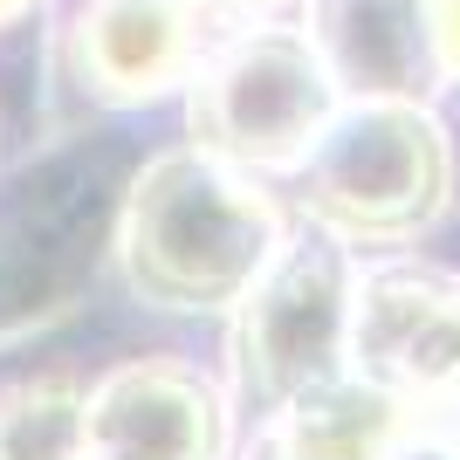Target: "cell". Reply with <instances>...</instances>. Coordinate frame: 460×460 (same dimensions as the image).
Returning a JSON list of instances; mask_svg holds the SVG:
<instances>
[{"instance_id":"obj_5","label":"cell","mask_w":460,"mask_h":460,"mask_svg":"<svg viewBox=\"0 0 460 460\" xmlns=\"http://www.w3.org/2000/svg\"><path fill=\"white\" fill-rule=\"evenodd\" d=\"M83 41H90V62L103 76V90L137 96V90H158L165 76H179L186 14L172 0H103Z\"/></svg>"},{"instance_id":"obj_9","label":"cell","mask_w":460,"mask_h":460,"mask_svg":"<svg viewBox=\"0 0 460 460\" xmlns=\"http://www.w3.org/2000/svg\"><path fill=\"white\" fill-rule=\"evenodd\" d=\"M412 460H454V454H412Z\"/></svg>"},{"instance_id":"obj_2","label":"cell","mask_w":460,"mask_h":460,"mask_svg":"<svg viewBox=\"0 0 460 460\" xmlns=\"http://www.w3.org/2000/svg\"><path fill=\"white\" fill-rule=\"evenodd\" d=\"M199 117H207L213 145H227L241 158H261V165L303 158V145H316L309 131L323 124V69L309 56V41H288V35L248 41L207 83Z\"/></svg>"},{"instance_id":"obj_1","label":"cell","mask_w":460,"mask_h":460,"mask_svg":"<svg viewBox=\"0 0 460 460\" xmlns=\"http://www.w3.org/2000/svg\"><path fill=\"white\" fill-rule=\"evenodd\" d=\"M269 248V207L234 179L165 158L137 186V282H152L172 303H220L261 269Z\"/></svg>"},{"instance_id":"obj_4","label":"cell","mask_w":460,"mask_h":460,"mask_svg":"<svg viewBox=\"0 0 460 460\" xmlns=\"http://www.w3.org/2000/svg\"><path fill=\"white\" fill-rule=\"evenodd\" d=\"M90 460H207L213 454V405L172 371H124L83 420Z\"/></svg>"},{"instance_id":"obj_7","label":"cell","mask_w":460,"mask_h":460,"mask_svg":"<svg viewBox=\"0 0 460 460\" xmlns=\"http://www.w3.org/2000/svg\"><path fill=\"white\" fill-rule=\"evenodd\" d=\"M433 7V41H440L447 69H460V0H426Z\"/></svg>"},{"instance_id":"obj_3","label":"cell","mask_w":460,"mask_h":460,"mask_svg":"<svg viewBox=\"0 0 460 460\" xmlns=\"http://www.w3.org/2000/svg\"><path fill=\"white\" fill-rule=\"evenodd\" d=\"M433 172H440L433 131H420L412 117H371L323 158V207L358 227H399L426 213Z\"/></svg>"},{"instance_id":"obj_8","label":"cell","mask_w":460,"mask_h":460,"mask_svg":"<svg viewBox=\"0 0 460 460\" xmlns=\"http://www.w3.org/2000/svg\"><path fill=\"white\" fill-rule=\"evenodd\" d=\"M21 7H28V0H0V21H7V14H21Z\"/></svg>"},{"instance_id":"obj_6","label":"cell","mask_w":460,"mask_h":460,"mask_svg":"<svg viewBox=\"0 0 460 460\" xmlns=\"http://www.w3.org/2000/svg\"><path fill=\"white\" fill-rule=\"evenodd\" d=\"M254 323H261V358L275 378H303V365L323 358L337 330V275L323 261H288L275 288L254 303Z\"/></svg>"}]
</instances>
